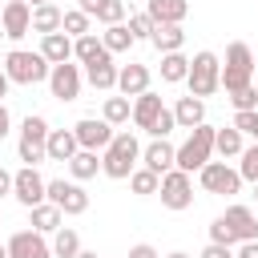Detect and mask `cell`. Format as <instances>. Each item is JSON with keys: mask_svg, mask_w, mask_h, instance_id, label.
<instances>
[{"mask_svg": "<svg viewBox=\"0 0 258 258\" xmlns=\"http://www.w3.org/2000/svg\"><path fill=\"white\" fill-rule=\"evenodd\" d=\"M246 85H254V52H250L246 40H234V44L226 48L222 89H226V93H238V89H246Z\"/></svg>", "mask_w": 258, "mask_h": 258, "instance_id": "cell-5", "label": "cell"}, {"mask_svg": "<svg viewBox=\"0 0 258 258\" xmlns=\"http://www.w3.org/2000/svg\"><path fill=\"white\" fill-rule=\"evenodd\" d=\"M0 24H4L8 40H24L32 32V4L28 0H8L4 12H0Z\"/></svg>", "mask_w": 258, "mask_h": 258, "instance_id": "cell-13", "label": "cell"}, {"mask_svg": "<svg viewBox=\"0 0 258 258\" xmlns=\"http://www.w3.org/2000/svg\"><path fill=\"white\" fill-rule=\"evenodd\" d=\"M0 258H8V242H0Z\"/></svg>", "mask_w": 258, "mask_h": 258, "instance_id": "cell-51", "label": "cell"}, {"mask_svg": "<svg viewBox=\"0 0 258 258\" xmlns=\"http://www.w3.org/2000/svg\"><path fill=\"white\" fill-rule=\"evenodd\" d=\"M117 64H113V56H101V60H93V64H85V81L93 85V89H101V93H109V89H117Z\"/></svg>", "mask_w": 258, "mask_h": 258, "instance_id": "cell-20", "label": "cell"}, {"mask_svg": "<svg viewBox=\"0 0 258 258\" xmlns=\"http://www.w3.org/2000/svg\"><path fill=\"white\" fill-rule=\"evenodd\" d=\"M60 222H64V214H60L52 202H40V206H32V210H28V226H32L36 234H56V230H60Z\"/></svg>", "mask_w": 258, "mask_h": 258, "instance_id": "cell-24", "label": "cell"}, {"mask_svg": "<svg viewBox=\"0 0 258 258\" xmlns=\"http://www.w3.org/2000/svg\"><path fill=\"white\" fill-rule=\"evenodd\" d=\"M161 206L165 210H189L194 206V181H189V173H181V169H169L165 177H161Z\"/></svg>", "mask_w": 258, "mask_h": 258, "instance_id": "cell-12", "label": "cell"}, {"mask_svg": "<svg viewBox=\"0 0 258 258\" xmlns=\"http://www.w3.org/2000/svg\"><path fill=\"white\" fill-rule=\"evenodd\" d=\"M73 56H77L81 64H93V60L113 56V52L101 44V36H97V32H89V36H77V40H73Z\"/></svg>", "mask_w": 258, "mask_h": 258, "instance_id": "cell-27", "label": "cell"}, {"mask_svg": "<svg viewBox=\"0 0 258 258\" xmlns=\"http://www.w3.org/2000/svg\"><path fill=\"white\" fill-rule=\"evenodd\" d=\"M129 189H133L137 198H153V194L161 189V177H157L153 169H145V165H137V169L129 173Z\"/></svg>", "mask_w": 258, "mask_h": 258, "instance_id": "cell-33", "label": "cell"}, {"mask_svg": "<svg viewBox=\"0 0 258 258\" xmlns=\"http://www.w3.org/2000/svg\"><path fill=\"white\" fill-rule=\"evenodd\" d=\"M89 24H93V16H85L81 8H69V12H64V24H60V32L77 40V36H89V32H93Z\"/></svg>", "mask_w": 258, "mask_h": 258, "instance_id": "cell-35", "label": "cell"}, {"mask_svg": "<svg viewBox=\"0 0 258 258\" xmlns=\"http://www.w3.org/2000/svg\"><path fill=\"white\" fill-rule=\"evenodd\" d=\"M226 222H230V230H234V238H238V246L242 242H258V218H254V210L250 206H226V214H222Z\"/></svg>", "mask_w": 258, "mask_h": 258, "instance_id": "cell-17", "label": "cell"}, {"mask_svg": "<svg viewBox=\"0 0 258 258\" xmlns=\"http://www.w3.org/2000/svg\"><path fill=\"white\" fill-rule=\"evenodd\" d=\"M125 24H129L133 40H153V28H157V24H153V16H149V12H129V20H125Z\"/></svg>", "mask_w": 258, "mask_h": 258, "instance_id": "cell-36", "label": "cell"}, {"mask_svg": "<svg viewBox=\"0 0 258 258\" xmlns=\"http://www.w3.org/2000/svg\"><path fill=\"white\" fill-rule=\"evenodd\" d=\"M101 44L109 48V52H129L137 40H133V32H129V24H109L105 32H101Z\"/></svg>", "mask_w": 258, "mask_h": 258, "instance_id": "cell-31", "label": "cell"}, {"mask_svg": "<svg viewBox=\"0 0 258 258\" xmlns=\"http://www.w3.org/2000/svg\"><path fill=\"white\" fill-rule=\"evenodd\" d=\"M4 73H8V81H12V85H40V81H48L52 64H48L40 52L12 48V52H4Z\"/></svg>", "mask_w": 258, "mask_h": 258, "instance_id": "cell-3", "label": "cell"}, {"mask_svg": "<svg viewBox=\"0 0 258 258\" xmlns=\"http://www.w3.org/2000/svg\"><path fill=\"white\" fill-rule=\"evenodd\" d=\"M210 242H218V246H238V238H234V230H230V222H226L222 214L210 222Z\"/></svg>", "mask_w": 258, "mask_h": 258, "instance_id": "cell-38", "label": "cell"}, {"mask_svg": "<svg viewBox=\"0 0 258 258\" xmlns=\"http://www.w3.org/2000/svg\"><path fill=\"white\" fill-rule=\"evenodd\" d=\"M97 20H101L105 28H109V24H125V4H121V0H109V4L97 12Z\"/></svg>", "mask_w": 258, "mask_h": 258, "instance_id": "cell-41", "label": "cell"}, {"mask_svg": "<svg viewBox=\"0 0 258 258\" xmlns=\"http://www.w3.org/2000/svg\"><path fill=\"white\" fill-rule=\"evenodd\" d=\"M234 258H258V242H242V246L234 250Z\"/></svg>", "mask_w": 258, "mask_h": 258, "instance_id": "cell-46", "label": "cell"}, {"mask_svg": "<svg viewBox=\"0 0 258 258\" xmlns=\"http://www.w3.org/2000/svg\"><path fill=\"white\" fill-rule=\"evenodd\" d=\"M189 77V56L185 52H165L161 56V81L165 85H181Z\"/></svg>", "mask_w": 258, "mask_h": 258, "instance_id": "cell-29", "label": "cell"}, {"mask_svg": "<svg viewBox=\"0 0 258 258\" xmlns=\"http://www.w3.org/2000/svg\"><path fill=\"white\" fill-rule=\"evenodd\" d=\"M8 133H12V113H8V105L0 101V141H4Z\"/></svg>", "mask_w": 258, "mask_h": 258, "instance_id": "cell-44", "label": "cell"}, {"mask_svg": "<svg viewBox=\"0 0 258 258\" xmlns=\"http://www.w3.org/2000/svg\"><path fill=\"white\" fill-rule=\"evenodd\" d=\"M40 258H52V250H48V254H40Z\"/></svg>", "mask_w": 258, "mask_h": 258, "instance_id": "cell-53", "label": "cell"}, {"mask_svg": "<svg viewBox=\"0 0 258 258\" xmlns=\"http://www.w3.org/2000/svg\"><path fill=\"white\" fill-rule=\"evenodd\" d=\"M165 258H189V254H185V250H173V254H165Z\"/></svg>", "mask_w": 258, "mask_h": 258, "instance_id": "cell-49", "label": "cell"}, {"mask_svg": "<svg viewBox=\"0 0 258 258\" xmlns=\"http://www.w3.org/2000/svg\"><path fill=\"white\" fill-rule=\"evenodd\" d=\"M214 125H198V129H189V137L177 145V169L181 173H194V169H202V165H210V157H214Z\"/></svg>", "mask_w": 258, "mask_h": 258, "instance_id": "cell-6", "label": "cell"}, {"mask_svg": "<svg viewBox=\"0 0 258 258\" xmlns=\"http://www.w3.org/2000/svg\"><path fill=\"white\" fill-rule=\"evenodd\" d=\"M52 246L44 242V234H36V230H16L12 238H8V258H40V254H48Z\"/></svg>", "mask_w": 258, "mask_h": 258, "instance_id": "cell-18", "label": "cell"}, {"mask_svg": "<svg viewBox=\"0 0 258 258\" xmlns=\"http://www.w3.org/2000/svg\"><path fill=\"white\" fill-rule=\"evenodd\" d=\"M198 181H202L206 194H222V198L242 194V173H238L234 165H226V161H210V165H202V169H198Z\"/></svg>", "mask_w": 258, "mask_h": 258, "instance_id": "cell-7", "label": "cell"}, {"mask_svg": "<svg viewBox=\"0 0 258 258\" xmlns=\"http://www.w3.org/2000/svg\"><path fill=\"white\" fill-rule=\"evenodd\" d=\"M28 4H32V8H40V4H52V0H28Z\"/></svg>", "mask_w": 258, "mask_h": 258, "instance_id": "cell-52", "label": "cell"}, {"mask_svg": "<svg viewBox=\"0 0 258 258\" xmlns=\"http://www.w3.org/2000/svg\"><path fill=\"white\" fill-rule=\"evenodd\" d=\"M145 12L153 24H181L189 16V0H145Z\"/></svg>", "mask_w": 258, "mask_h": 258, "instance_id": "cell-19", "label": "cell"}, {"mask_svg": "<svg viewBox=\"0 0 258 258\" xmlns=\"http://www.w3.org/2000/svg\"><path fill=\"white\" fill-rule=\"evenodd\" d=\"M242 137H254L258 141V109H246V113H234V121H230Z\"/></svg>", "mask_w": 258, "mask_h": 258, "instance_id": "cell-39", "label": "cell"}, {"mask_svg": "<svg viewBox=\"0 0 258 258\" xmlns=\"http://www.w3.org/2000/svg\"><path fill=\"white\" fill-rule=\"evenodd\" d=\"M129 258H161V254H157V246H149V242H137V246H129Z\"/></svg>", "mask_w": 258, "mask_h": 258, "instance_id": "cell-43", "label": "cell"}, {"mask_svg": "<svg viewBox=\"0 0 258 258\" xmlns=\"http://www.w3.org/2000/svg\"><path fill=\"white\" fill-rule=\"evenodd\" d=\"M101 117H105V121L117 129V125L133 121V101H129V97H121V93H117V97H105V109H101Z\"/></svg>", "mask_w": 258, "mask_h": 258, "instance_id": "cell-30", "label": "cell"}, {"mask_svg": "<svg viewBox=\"0 0 258 258\" xmlns=\"http://www.w3.org/2000/svg\"><path fill=\"white\" fill-rule=\"evenodd\" d=\"M105 4H109V0H81V4H77V8H81V12H85V16H97V12H101V8H105Z\"/></svg>", "mask_w": 258, "mask_h": 258, "instance_id": "cell-45", "label": "cell"}, {"mask_svg": "<svg viewBox=\"0 0 258 258\" xmlns=\"http://www.w3.org/2000/svg\"><path fill=\"white\" fill-rule=\"evenodd\" d=\"M149 69L141 64V60H129V64H121V73H117V93L121 97H141V93H149Z\"/></svg>", "mask_w": 258, "mask_h": 258, "instance_id": "cell-16", "label": "cell"}, {"mask_svg": "<svg viewBox=\"0 0 258 258\" xmlns=\"http://www.w3.org/2000/svg\"><path fill=\"white\" fill-rule=\"evenodd\" d=\"M8 85H12V81H8V73H4V64H0V101L8 97Z\"/></svg>", "mask_w": 258, "mask_h": 258, "instance_id": "cell-48", "label": "cell"}, {"mask_svg": "<svg viewBox=\"0 0 258 258\" xmlns=\"http://www.w3.org/2000/svg\"><path fill=\"white\" fill-rule=\"evenodd\" d=\"M48 202H52L60 214H69V218H77V214L89 210V194H85V185H81V181H64V177L48 181Z\"/></svg>", "mask_w": 258, "mask_h": 258, "instance_id": "cell-9", "label": "cell"}, {"mask_svg": "<svg viewBox=\"0 0 258 258\" xmlns=\"http://www.w3.org/2000/svg\"><path fill=\"white\" fill-rule=\"evenodd\" d=\"M185 85H189V97H214L218 89H222V60H218V52H210V48H202V52H194L189 56V77H185Z\"/></svg>", "mask_w": 258, "mask_h": 258, "instance_id": "cell-2", "label": "cell"}, {"mask_svg": "<svg viewBox=\"0 0 258 258\" xmlns=\"http://www.w3.org/2000/svg\"><path fill=\"white\" fill-rule=\"evenodd\" d=\"M77 254H81V234L69 230V226H60L52 234V258H77Z\"/></svg>", "mask_w": 258, "mask_h": 258, "instance_id": "cell-34", "label": "cell"}, {"mask_svg": "<svg viewBox=\"0 0 258 258\" xmlns=\"http://www.w3.org/2000/svg\"><path fill=\"white\" fill-rule=\"evenodd\" d=\"M48 121L40 117V113H28L24 117V125H20V141H16V153H20V161L24 165H40V161H48Z\"/></svg>", "mask_w": 258, "mask_h": 258, "instance_id": "cell-4", "label": "cell"}, {"mask_svg": "<svg viewBox=\"0 0 258 258\" xmlns=\"http://www.w3.org/2000/svg\"><path fill=\"white\" fill-rule=\"evenodd\" d=\"M73 133H77V145H81V149H93V153H105L109 141L117 137V129H113L105 117H81V121L73 125Z\"/></svg>", "mask_w": 258, "mask_h": 258, "instance_id": "cell-10", "label": "cell"}, {"mask_svg": "<svg viewBox=\"0 0 258 258\" xmlns=\"http://www.w3.org/2000/svg\"><path fill=\"white\" fill-rule=\"evenodd\" d=\"M12 198H16L24 210H32V206L48 202V181L40 177V169H36V165H20V169L12 173Z\"/></svg>", "mask_w": 258, "mask_h": 258, "instance_id": "cell-8", "label": "cell"}, {"mask_svg": "<svg viewBox=\"0 0 258 258\" xmlns=\"http://www.w3.org/2000/svg\"><path fill=\"white\" fill-rule=\"evenodd\" d=\"M48 64H64V60H73V36H64V32H52V36H40V48H36Z\"/></svg>", "mask_w": 258, "mask_h": 258, "instance_id": "cell-22", "label": "cell"}, {"mask_svg": "<svg viewBox=\"0 0 258 258\" xmlns=\"http://www.w3.org/2000/svg\"><path fill=\"white\" fill-rule=\"evenodd\" d=\"M141 165H145V169H153L157 177H165L169 169H177V149H173L165 137H153V141L141 149Z\"/></svg>", "mask_w": 258, "mask_h": 258, "instance_id": "cell-14", "label": "cell"}, {"mask_svg": "<svg viewBox=\"0 0 258 258\" xmlns=\"http://www.w3.org/2000/svg\"><path fill=\"white\" fill-rule=\"evenodd\" d=\"M161 113H165V105H161V97H157L153 89H149V93H141V97H133V125H137L141 133H149V137H153V129H157Z\"/></svg>", "mask_w": 258, "mask_h": 258, "instance_id": "cell-15", "label": "cell"}, {"mask_svg": "<svg viewBox=\"0 0 258 258\" xmlns=\"http://www.w3.org/2000/svg\"><path fill=\"white\" fill-rule=\"evenodd\" d=\"M97 169H101V157H97L93 149H81V153L69 161V173H73V181H89V177H97Z\"/></svg>", "mask_w": 258, "mask_h": 258, "instance_id": "cell-32", "label": "cell"}, {"mask_svg": "<svg viewBox=\"0 0 258 258\" xmlns=\"http://www.w3.org/2000/svg\"><path fill=\"white\" fill-rule=\"evenodd\" d=\"M60 24H64V12H60L56 4H40V8H32V32L52 36V32H60Z\"/></svg>", "mask_w": 258, "mask_h": 258, "instance_id": "cell-25", "label": "cell"}, {"mask_svg": "<svg viewBox=\"0 0 258 258\" xmlns=\"http://www.w3.org/2000/svg\"><path fill=\"white\" fill-rule=\"evenodd\" d=\"M8 194H12V173L0 165V198H8Z\"/></svg>", "mask_w": 258, "mask_h": 258, "instance_id": "cell-47", "label": "cell"}, {"mask_svg": "<svg viewBox=\"0 0 258 258\" xmlns=\"http://www.w3.org/2000/svg\"><path fill=\"white\" fill-rule=\"evenodd\" d=\"M254 198H258V181H254Z\"/></svg>", "mask_w": 258, "mask_h": 258, "instance_id": "cell-54", "label": "cell"}, {"mask_svg": "<svg viewBox=\"0 0 258 258\" xmlns=\"http://www.w3.org/2000/svg\"><path fill=\"white\" fill-rule=\"evenodd\" d=\"M230 105H234V113H246V109H258V89H254V85H246V89H238V93H230Z\"/></svg>", "mask_w": 258, "mask_h": 258, "instance_id": "cell-40", "label": "cell"}, {"mask_svg": "<svg viewBox=\"0 0 258 258\" xmlns=\"http://www.w3.org/2000/svg\"><path fill=\"white\" fill-rule=\"evenodd\" d=\"M81 85H85L81 64H73V60L52 64V73H48V93H52L56 101H77V97H81Z\"/></svg>", "mask_w": 258, "mask_h": 258, "instance_id": "cell-11", "label": "cell"}, {"mask_svg": "<svg viewBox=\"0 0 258 258\" xmlns=\"http://www.w3.org/2000/svg\"><path fill=\"white\" fill-rule=\"evenodd\" d=\"M254 89H258V73H254Z\"/></svg>", "mask_w": 258, "mask_h": 258, "instance_id": "cell-55", "label": "cell"}, {"mask_svg": "<svg viewBox=\"0 0 258 258\" xmlns=\"http://www.w3.org/2000/svg\"><path fill=\"white\" fill-rule=\"evenodd\" d=\"M173 121H177L181 129H198V125H206V101H202V97H177V105H173Z\"/></svg>", "mask_w": 258, "mask_h": 258, "instance_id": "cell-21", "label": "cell"}, {"mask_svg": "<svg viewBox=\"0 0 258 258\" xmlns=\"http://www.w3.org/2000/svg\"><path fill=\"white\" fill-rule=\"evenodd\" d=\"M149 44H153L161 56H165V52H181V44H185V32H181V24H157Z\"/></svg>", "mask_w": 258, "mask_h": 258, "instance_id": "cell-26", "label": "cell"}, {"mask_svg": "<svg viewBox=\"0 0 258 258\" xmlns=\"http://www.w3.org/2000/svg\"><path fill=\"white\" fill-rule=\"evenodd\" d=\"M77 258H97V250H81V254H77Z\"/></svg>", "mask_w": 258, "mask_h": 258, "instance_id": "cell-50", "label": "cell"}, {"mask_svg": "<svg viewBox=\"0 0 258 258\" xmlns=\"http://www.w3.org/2000/svg\"><path fill=\"white\" fill-rule=\"evenodd\" d=\"M77 153H81V145H77L73 129H52L48 133V161H73Z\"/></svg>", "mask_w": 258, "mask_h": 258, "instance_id": "cell-23", "label": "cell"}, {"mask_svg": "<svg viewBox=\"0 0 258 258\" xmlns=\"http://www.w3.org/2000/svg\"><path fill=\"white\" fill-rule=\"evenodd\" d=\"M198 258H234V246H218V242H210Z\"/></svg>", "mask_w": 258, "mask_h": 258, "instance_id": "cell-42", "label": "cell"}, {"mask_svg": "<svg viewBox=\"0 0 258 258\" xmlns=\"http://www.w3.org/2000/svg\"><path fill=\"white\" fill-rule=\"evenodd\" d=\"M238 173H242V181H258V141L242 149V157H238Z\"/></svg>", "mask_w": 258, "mask_h": 258, "instance_id": "cell-37", "label": "cell"}, {"mask_svg": "<svg viewBox=\"0 0 258 258\" xmlns=\"http://www.w3.org/2000/svg\"><path fill=\"white\" fill-rule=\"evenodd\" d=\"M137 161H141V141L125 129V133H117V137L109 141V149L101 153V173L113 177V181H129V173L137 169Z\"/></svg>", "mask_w": 258, "mask_h": 258, "instance_id": "cell-1", "label": "cell"}, {"mask_svg": "<svg viewBox=\"0 0 258 258\" xmlns=\"http://www.w3.org/2000/svg\"><path fill=\"white\" fill-rule=\"evenodd\" d=\"M242 149H246V137H242L234 125H222V129L214 133V153H222V157H242Z\"/></svg>", "mask_w": 258, "mask_h": 258, "instance_id": "cell-28", "label": "cell"}]
</instances>
